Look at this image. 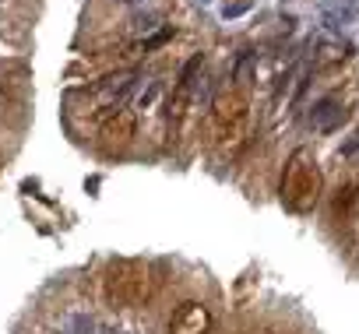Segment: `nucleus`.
I'll return each instance as SVG.
<instances>
[{"label":"nucleus","instance_id":"1","mask_svg":"<svg viewBox=\"0 0 359 334\" xmlns=\"http://www.w3.org/2000/svg\"><path fill=\"white\" fill-rule=\"evenodd\" d=\"M320 187H324V176H320V165H317V158H313L306 148H296V151L289 155V162H285L282 187H278L282 204H285L289 211L303 215V211H310V208L317 204Z\"/></svg>","mask_w":359,"mask_h":334},{"label":"nucleus","instance_id":"2","mask_svg":"<svg viewBox=\"0 0 359 334\" xmlns=\"http://www.w3.org/2000/svg\"><path fill=\"white\" fill-rule=\"evenodd\" d=\"M250 123V102L243 92H222L212 106V137L222 148H236L247 137Z\"/></svg>","mask_w":359,"mask_h":334},{"label":"nucleus","instance_id":"3","mask_svg":"<svg viewBox=\"0 0 359 334\" xmlns=\"http://www.w3.org/2000/svg\"><path fill=\"white\" fill-rule=\"evenodd\" d=\"M106 288H109V299L113 302H123V306H134L148 295V274L137 267V264H116L106 278Z\"/></svg>","mask_w":359,"mask_h":334},{"label":"nucleus","instance_id":"4","mask_svg":"<svg viewBox=\"0 0 359 334\" xmlns=\"http://www.w3.org/2000/svg\"><path fill=\"white\" fill-rule=\"evenodd\" d=\"M134 127H137V120H134L130 109H113V113L99 123V137L106 141V148H123V144H130Z\"/></svg>","mask_w":359,"mask_h":334},{"label":"nucleus","instance_id":"5","mask_svg":"<svg viewBox=\"0 0 359 334\" xmlns=\"http://www.w3.org/2000/svg\"><path fill=\"white\" fill-rule=\"evenodd\" d=\"M208 327H212V313L201 302H184L169 320L172 334H208Z\"/></svg>","mask_w":359,"mask_h":334}]
</instances>
